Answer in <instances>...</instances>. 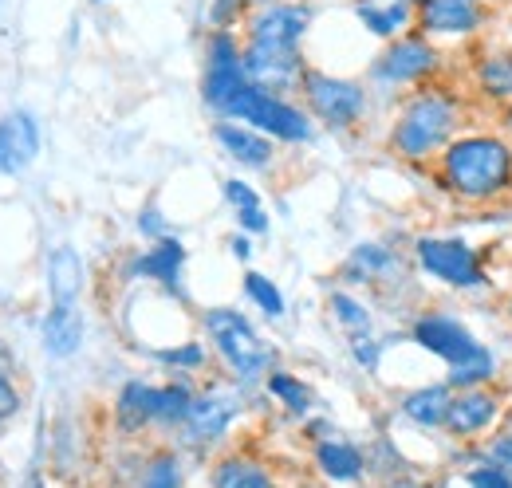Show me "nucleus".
<instances>
[{"label": "nucleus", "mask_w": 512, "mask_h": 488, "mask_svg": "<svg viewBox=\"0 0 512 488\" xmlns=\"http://www.w3.org/2000/svg\"><path fill=\"white\" fill-rule=\"evenodd\" d=\"M438 182L461 205H489L512 189V138L505 134H457L438 154Z\"/></svg>", "instance_id": "1"}, {"label": "nucleus", "mask_w": 512, "mask_h": 488, "mask_svg": "<svg viewBox=\"0 0 512 488\" xmlns=\"http://www.w3.org/2000/svg\"><path fill=\"white\" fill-rule=\"evenodd\" d=\"M457 134H461V99L446 87H422L398 111L390 146L406 162H426L438 158Z\"/></svg>", "instance_id": "2"}, {"label": "nucleus", "mask_w": 512, "mask_h": 488, "mask_svg": "<svg viewBox=\"0 0 512 488\" xmlns=\"http://www.w3.org/2000/svg\"><path fill=\"white\" fill-rule=\"evenodd\" d=\"M225 115L249 122L260 134L280 138V142H308V138H312V119H308L300 107L284 103L272 87H260V83H245V91L229 103Z\"/></svg>", "instance_id": "3"}, {"label": "nucleus", "mask_w": 512, "mask_h": 488, "mask_svg": "<svg viewBox=\"0 0 512 488\" xmlns=\"http://www.w3.org/2000/svg\"><path fill=\"white\" fill-rule=\"evenodd\" d=\"M205 331L213 339V347L221 351V359L241 374V382H253L260 378L268 363H272V351L256 339V331L249 327V319L233 307H213L205 311Z\"/></svg>", "instance_id": "4"}, {"label": "nucleus", "mask_w": 512, "mask_h": 488, "mask_svg": "<svg viewBox=\"0 0 512 488\" xmlns=\"http://www.w3.org/2000/svg\"><path fill=\"white\" fill-rule=\"evenodd\" d=\"M414 256H418L422 272L434 276V280H442L446 288L473 292V288H485L489 284L477 248H469V244L457 241V237H418L414 241Z\"/></svg>", "instance_id": "5"}, {"label": "nucleus", "mask_w": 512, "mask_h": 488, "mask_svg": "<svg viewBox=\"0 0 512 488\" xmlns=\"http://www.w3.org/2000/svg\"><path fill=\"white\" fill-rule=\"evenodd\" d=\"M300 87H304V99H308L312 115L331 130H347L367 115V91L351 79H335L327 71H304Z\"/></svg>", "instance_id": "6"}, {"label": "nucleus", "mask_w": 512, "mask_h": 488, "mask_svg": "<svg viewBox=\"0 0 512 488\" xmlns=\"http://www.w3.org/2000/svg\"><path fill=\"white\" fill-rule=\"evenodd\" d=\"M249 71H245V52L241 44L233 40V32L217 28L209 36V48H205V79H201V95L213 111H229V103L245 91Z\"/></svg>", "instance_id": "7"}, {"label": "nucleus", "mask_w": 512, "mask_h": 488, "mask_svg": "<svg viewBox=\"0 0 512 488\" xmlns=\"http://www.w3.org/2000/svg\"><path fill=\"white\" fill-rule=\"evenodd\" d=\"M414 343L422 347V351H430L434 359H442V363L453 370V366H465L473 363V359H481L489 347H481V339L461 323V319H453L449 311H426L418 323H414Z\"/></svg>", "instance_id": "8"}, {"label": "nucleus", "mask_w": 512, "mask_h": 488, "mask_svg": "<svg viewBox=\"0 0 512 488\" xmlns=\"http://www.w3.org/2000/svg\"><path fill=\"white\" fill-rule=\"evenodd\" d=\"M438 48L426 36H398L386 44V52L371 63V79L386 87H406V83H422L438 71Z\"/></svg>", "instance_id": "9"}, {"label": "nucleus", "mask_w": 512, "mask_h": 488, "mask_svg": "<svg viewBox=\"0 0 512 488\" xmlns=\"http://www.w3.org/2000/svg\"><path fill=\"white\" fill-rule=\"evenodd\" d=\"M489 20V4L485 0H422L414 28L426 40H465L473 32H481Z\"/></svg>", "instance_id": "10"}, {"label": "nucleus", "mask_w": 512, "mask_h": 488, "mask_svg": "<svg viewBox=\"0 0 512 488\" xmlns=\"http://www.w3.org/2000/svg\"><path fill=\"white\" fill-rule=\"evenodd\" d=\"M505 410V398L493 390V386H469V390H453V402H449L446 429L453 437H477L493 426Z\"/></svg>", "instance_id": "11"}, {"label": "nucleus", "mask_w": 512, "mask_h": 488, "mask_svg": "<svg viewBox=\"0 0 512 488\" xmlns=\"http://www.w3.org/2000/svg\"><path fill=\"white\" fill-rule=\"evenodd\" d=\"M308 24H312L308 4H264L249 20V40L253 44H276V48H300Z\"/></svg>", "instance_id": "12"}, {"label": "nucleus", "mask_w": 512, "mask_h": 488, "mask_svg": "<svg viewBox=\"0 0 512 488\" xmlns=\"http://www.w3.org/2000/svg\"><path fill=\"white\" fill-rule=\"evenodd\" d=\"M241 414V398L237 394H225V390H213L205 398H193L190 414H186V441L190 445H213L225 429L233 426V418Z\"/></svg>", "instance_id": "13"}, {"label": "nucleus", "mask_w": 512, "mask_h": 488, "mask_svg": "<svg viewBox=\"0 0 512 488\" xmlns=\"http://www.w3.org/2000/svg\"><path fill=\"white\" fill-rule=\"evenodd\" d=\"M40 154V126L28 111H12L0 122V174H24Z\"/></svg>", "instance_id": "14"}, {"label": "nucleus", "mask_w": 512, "mask_h": 488, "mask_svg": "<svg viewBox=\"0 0 512 488\" xmlns=\"http://www.w3.org/2000/svg\"><path fill=\"white\" fill-rule=\"evenodd\" d=\"M245 71L260 87H280L304 75L300 48H276V44H245Z\"/></svg>", "instance_id": "15"}, {"label": "nucleus", "mask_w": 512, "mask_h": 488, "mask_svg": "<svg viewBox=\"0 0 512 488\" xmlns=\"http://www.w3.org/2000/svg\"><path fill=\"white\" fill-rule=\"evenodd\" d=\"M213 138H217V146H221L229 158H237L241 166H256V170H260V166H268V162L276 158L268 134L249 130V126H237V122H217V126H213Z\"/></svg>", "instance_id": "16"}, {"label": "nucleus", "mask_w": 512, "mask_h": 488, "mask_svg": "<svg viewBox=\"0 0 512 488\" xmlns=\"http://www.w3.org/2000/svg\"><path fill=\"white\" fill-rule=\"evenodd\" d=\"M449 402H453V386L449 382H434V386H418L402 398V418L422 429L446 426Z\"/></svg>", "instance_id": "17"}, {"label": "nucleus", "mask_w": 512, "mask_h": 488, "mask_svg": "<svg viewBox=\"0 0 512 488\" xmlns=\"http://www.w3.org/2000/svg\"><path fill=\"white\" fill-rule=\"evenodd\" d=\"M44 347H48L52 359H71L83 347V315H79V307L52 304L48 319H44Z\"/></svg>", "instance_id": "18"}, {"label": "nucleus", "mask_w": 512, "mask_h": 488, "mask_svg": "<svg viewBox=\"0 0 512 488\" xmlns=\"http://www.w3.org/2000/svg\"><path fill=\"white\" fill-rule=\"evenodd\" d=\"M355 12H359V20H363V28H367L371 36H379V40H398V36L414 24L418 4H410V0H394V4H359Z\"/></svg>", "instance_id": "19"}, {"label": "nucleus", "mask_w": 512, "mask_h": 488, "mask_svg": "<svg viewBox=\"0 0 512 488\" xmlns=\"http://www.w3.org/2000/svg\"><path fill=\"white\" fill-rule=\"evenodd\" d=\"M182 264H186V248L178 241H158L146 256L134 260V276H146V280H158L162 288H178V276H182Z\"/></svg>", "instance_id": "20"}, {"label": "nucleus", "mask_w": 512, "mask_h": 488, "mask_svg": "<svg viewBox=\"0 0 512 488\" xmlns=\"http://www.w3.org/2000/svg\"><path fill=\"white\" fill-rule=\"evenodd\" d=\"M48 288H52V304L71 307L83 292V260L75 248H56L48 260Z\"/></svg>", "instance_id": "21"}, {"label": "nucleus", "mask_w": 512, "mask_h": 488, "mask_svg": "<svg viewBox=\"0 0 512 488\" xmlns=\"http://www.w3.org/2000/svg\"><path fill=\"white\" fill-rule=\"evenodd\" d=\"M115 418L119 426L134 433V429L158 422V386H146V382H127L119 402H115Z\"/></svg>", "instance_id": "22"}, {"label": "nucleus", "mask_w": 512, "mask_h": 488, "mask_svg": "<svg viewBox=\"0 0 512 488\" xmlns=\"http://www.w3.org/2000/svg\"><path fill=\"white\" fill-rule=\"evenodd\" d=\"M316 465L331 481H359L363 477V453L351 441H320L316 445Z\"/></svg>", "instance_id": "23"}, {"label": "nucleus", "mask_w": 512, "mask_h": 488, "mask_svg": "<svg viewBox=\"0 0 512 488\" xmlns=\"http://www.w3.org/2000/svg\"><path fill=\"white\" fill-rule=\"evenodd\" d=\"M473 79H477V91L493 103H512V52H493L473 67Z\"/></svg>", "instance_id": "24"}, {"label": "nucleus", "mask_w": 512, "mask_h": 488, "mask_svg": "<svg viewBox=\"0 0 512 488\" xmlns=\"http://www.w3.org/2000/svg\"><path fill=\"white\" fill-rule=\"evenodd\" d=\"M213 488H276L272 473L249 457H225L213 469Z\"/></svg>", "instance_id": "25"}, {"label": "nucleus", "mask_w": 512, "mask_h": 488, "mask_svg": "<svg viewBox=\"0 0 512 488\" xmlns=\"http://www.w3.org/2000/svg\"><path fill=\"white\" fill-rule=\"evenodd\" d=\"M394 268H398V256L386 252L383 244H359L347 260V276H355V280H383Z\"/></svg>", "instance_id": "26"}, {"label": "nucleus", "mask_w": 512, "mask_h": 488, "mask_svg": "<svg viewBox=\"0 0 512 488\" xmlns=\"http://www.w3.org/2000/svg\"><path fill=\"white\" fill-rule=\"evenodd\" d=\"M268 394L280 398L292 414H308V406H312V390L300 378L284 374V370H268Z\"/></svg>", "instance_id": "27"}, {"label": "nucleus", "mask_w": 512, "mask_h": 488, "mask_svg": "<svg viewBox=\"0 0 512 488\" xmlns=\"http://www.w3.org/2000/svg\"><path fill=\"white\" fill-rule=\"evenodd\" d=\"M193 406V390L186 382H174V386H158V422L162 426H182L186 414Z\"/></svg>", "instance_id": "28"}, {"label": "nucleus", "mask_w": 512, "mask_h": 488, "mask_svg": "<svg viewBox=\"0 0 512 488\" xmlns=\"http://www.w3.org/2000/svg\"><path fill=\"white\" fill-rule=\"evenodd\" d=\"M493 374H497V359H493V351H485V355H481V359H473V363L453 366V370H449V386H453V390L489 386V382H493Z\"/></svg>", "instance_id": "29"}, {"label": "nucleus", "mask_w": 512, "mask_h": 488, "mask_svg": "<svg viewBox=\"0 0 512 488\" xmlns=\"http://www.w3.org/2000/svg\"><path fill=\"white\" fill-rule=\"evenodd\" d=\"M245 292H249V300H253L268 319H280V315H284V296H280V288H276L268 276L249 272V276H245Z\"/></svg>", "instance_id": "30"}, {"label": "nucleus", "mask_w": 512, "mask_h": 488, "mask_svg": "<svg viewBox=\"0 0 512 488\" xmlns=\"http://www.w3.org/2000/svg\"><path fill=\"white\" fill-rule=\"evenodd\" d=\"M331 311H335V319H339L351 335H367V331H371V311L359 304L355 296L335 292V296H331Z\"/></svg>", "instance_id": "31"}, {"label": "nucleus", "mask_w": 512, "mask_h": 488, "mask_svg": "<svg viewBox=\"0 0 512 488\" xmlns=\"http://www.w3.org/2000/svg\"><path fill=\"white\" fill-rule=\"evenodd\" d=\"M142 488H182V465L174 453H158L150 457L146 473H142Z\"/></svg>", "instance_id": "32"}, {"label": "nucleus", "mask_w": 512, "mask_h": 488, "mask_svg": "<svg viewBox=\"0 0 512 488\" xmlns=\"http://www.w3.org/2000/svg\"><path fill=\"white\" fill-rule=\"evenodd\" d=\"M465 485L469 488H512V469L497 465V461L473 465V469L465 473Z\"/></svg>", "instance_id": "33"}, {"label": "nucleus", "mask_w": 512, "mask_h": 488, "mask_svg": "<svg viewBox=\"0 0 512 488\" xmlns=\"http://www.w3.org/2000/svg\"><path fill=\"white\" fill-rule=\"evenodd\" d=\"M154 359L170 366H186V370H197L205 366V347L201 343H182V347H170V351H154Z\"/></svg>", "instance_id": "34"}, {"label": "nucleus", "mask_w": 512, "mask_h": 488, "mask_svg": "<svg viewBox=\"0 0 512 488\" xmlns=\"http://www.w3.org/2000/svg\"><path fill=\"white\" fill-rule=\"evenodd\" d=\"M351 355H355V363L367 366V370H375L379 366V355H383V347L371 339V331L367 335H351Z\"/></svg>", "instance_id": "35"}, {"label": "nucleus", "mask_w": 512, "mask_h": 488, "mask_svg": "<svg viewBox=\"0 0 512 488\" xmlns=\"http://www.w3.org/2000/svg\"><path fill=\"white\" fill-rule=\"evenodd\" d=\"M225 197H229L233 209H253V205H260V193L249 182H237V178L225 182Z\"/></svg>", "instance_id": "36"}, {"label": "nucleus", "mask_w": 512, "mask_h": 488, "mask_svg": "<svg viewBox=\"0 0 512 488\" xmlns=\"http://www.w3.org/2000/svg\"><path fill=\"white\" fill-rule=\"evenodd\" d=\"M237 221H241V229L245 233H268V213L253 205V209H237Z\"/></svg>", "instance_id": "37"}, {"label": "nucleus", "mask_w": 512, "mask_h": 488, "mask_svg": "<svg viewBox=\"0 0 512 488\" xmlns=\"http://www.w3.org/2000/svg\"><path fill=\"white\" fill-rule=\"evenodd\" d=\"M489 461H497V465L512 469V433H501V437L489 445Z\"/></svg>", "instance_id": "38"}, {"label": "nucleus", "mask_w": 512, "mask_h": 488, "mask_svg": "<svg viewBox=\"0 0 512 488\" xmlns=\"http://www.w3.org/2000/svg\"><path fill=\"white\" fill-rule=\"evenodd\" d=\"M20 410V394L12 390V382L0 374V418H8V414H16Z\"/></svg>", "instance_id": "39"}, {"label": "nucleus", "mask_w": 512, "mask_h": 488, "mask_svg": "<svg viewBox=\"0 0 512 488\" xmlns=\"http://www.w3.org/2000/svg\"><path fill=\"white\" fill-rule=\"evenodd\" d=\"M138 229H142L146 237H158V241H166V229H162V217H158L154 209H142V217H138Z\"/></svg>", "instance_id": "40"}, {"label": "nucleus", "mask_w": 512, "mask_h": 488, "mask_svg": "<svg viewBox=\"0 0 512 488\" xmlns=\"http://www.w3.org/2000/svg\"><path fill=\"white\" fill-rule=\"evenodd\" d=\"M229 248H233V256H241V260H249V256H253V248H249V241H245V237H233V244H229Z\"/></svg>", "instance_id": "41"}, {"label": "nucleus", "mask_w": 512, "mask_h": 488, "mask_svg": "<svg viewBox=\"0 0 512 488\" xmlns=\"http://www.w3.org/2000/svg\"><path fill=\"white\" fill-rule=\"evenodd\" d=\"M505 130H509V138H512V103L505 107Z\"/></svg>", "instance_id": "42"}, {"label": "nucleus", "mask_w": 512, "mask_h": 488, "mask_svg": "<svg viewBox=\"0 0 512 488\" xmlns=\"http://www.w3.org/2000/svg\"><path fill=\"white\" fill-rule=\"evenodd\" d=\"M386 488H422V485H414V481H394V485H386Z\"/></svg>", "instance_id": "43"}, {"label": "nucleus", "mask_w": 512, "mask_h": 488, "mask_svg": "<svg viewBox=\"0 0 512 488\" xmlns=\"http://www.w3.org/2000/svg\"><path fill=\"white\" fill-rule=\"evenodd\" d=\"M253 4H260V8H264V4H276V0H253Z\"/></svg>", "instance_id": "44"}, {"label": "nucleus", "mask_w": 512, "mask_h": 488, "mask_svg": "<svg viewBox=\"0 0 512 488\" xmlns=\"http://www.w3.org/2000/svg\"><path fill=\"white\" fill-rule=\"evenodd\" d=\"M410 4H422V0H410Z\"/></svg>", "instance_id": "45"}, {"label": "nucleus", "mask_w": 512, "mask_h": 488, "mask_svg": "<svg viewBox=\"0 0 512 488\" xmlns=\"http://www.w3.org/2000/svg\"><path fill=\"white\" fill-rule=\"evenodd\" d=\"M509 315H512V300H509Z\"/></svg>", "instance_id": "46"}, {"label": "nucleus", "mask_w": 512, "mask_h": 488, "mask_svg": "<svg viewBox=\"0 0 512 488\" xmlns=\"http://www.w3.org/2000/svg\"><path fill=\"white\" fill-rule=\"evenodd\" d=\"M95 4H103V0H95Z\"/></svg>", "instance_id": "47"}, {"label": "nucleus", "mask_w": 512, "mask_h": 488, "mask_svg": "<svg viewBox=\"0 0 512 488\" xmlns=\"http://www.w3.org/2000/svg\"><path fill=\"white\" fill-rule=\"evenodd\" d=\"M485 4H493V0H485Z\"/></svg>", "instance_id": "48"}]
</instances>
